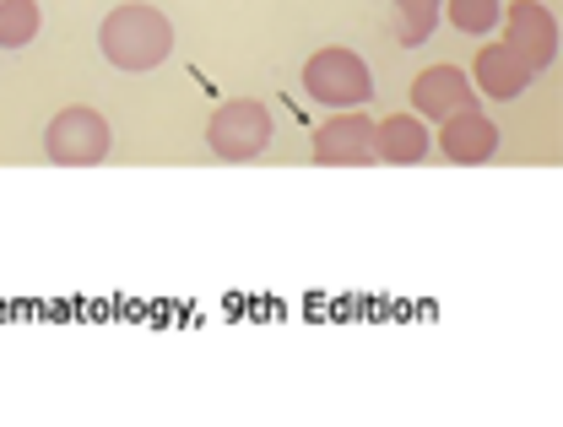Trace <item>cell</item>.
I'll return each mask as SVG.
<instances>
[{
	"instance_id": "cell-1",
	"label": "cell",
	"mask_w": 563,
	"mask_h": 427,
	"mask_svg": "<svg viewBox=\"0 0 563 427\" xmlns=\"http://www.w3.org/2000/svg\"><path fill=\"white\" fill-rule=\"evenodd\" d=\"M98 49H103V60L120 66V71H152V66L168 60V49H174V27H168V16H163L157 5L131 0V5H114V11L103 16V27H98Z\"/></svg>"
},
{
	"instance_id": "cell-2",
	"label": "cell",
	"mask_w": 563,
	"mask_h": 427,
	"mask_svg": "<svg viewBox=\"0 0 563 427\" xmlns=\"http://www.w3.org/2000/svg\"><path fill=\"white\" fill-rule=\"evenodd\" d=\"M207 142L222 162H250L272 146V109L261 98H233L207 120Z\"/></svg>"
},
{
	"instance_id": "cell-3",
	"label": "cell",
	"mask_w": 563,
	"mask_h": 427,
	"mask_svg": "<svg viewBox=\"0 0 563 427\" xmlns=\"http://www.w3.org/2000/svg\"><path fill=\"white\" fill-rule=\"evenodd\" d=\"M303 92H309L314 103L352 109V103H368V98H374V76H368V66H363L352 49L331 44V49H314V55H309V66H303Z\"/></svg>"
},
{
	"instance_id": "cell-4",
	"label": "cell",
	"mask_w": 563,
	"mask_h": 427,
	"mask_svg": "<svg viewBox=\"0 0 563 427\" xmlns=\"http://www.w3.org/2000/svg\"><path fill=\"white\" fill-rule=\"evenodd\" d=\"M49 162H60V168H92V162H103L109 157V146H114V131H109V120L98 114V109H87V103H76L66 114H55L49 120Z\"/></svg>"
},
{
	"instance_id": "cell-5",
	"label": "cell",
	"mask_w": 563,
	"mask_h": 427,
	"mask_svg": "<svg viewBox=\"0 0 563 427\" xmlns=\"http://www.w3.org/2000/svg\"><path fill=\"white\" fill-rule=\"evenodd\" d=\"M504 44L531 66V71H548L559 60V22L542 0H515L504 11Z\"/></svg>"
},
{
	"instance_id": "cell-6",
	"label": "cell",
	"mask_w": 563,
	"mask_h": 427,
	"mask_svg": "<svg viewBox=\"0 0 563 427\" xmlns=\"http://www.w3.org/2000/svg\"><path fill=\"white\" fill-rule=\"evenodd\" d=\"M412 109L422 120H450V114H466L477 109V87L461 66H428L412 76Z\"/></svg>"
},
{
	"instance_id": "cell-7",
	"label": "cell",
	"mask_w": 563,
	"mask_h": 427,
	"mask_svg": "<svg viewBox=\"0 0 563 427\" xmlns=\"http://www.w3.org/2000/svg\"><path fill=\"white\" fill-rule=\"evenodd\" d=\"M374 157V120L368 114H336L314 136V162L325 168H357Z\"/></svg>"
},
{
	"instance_id": "cell-8",
	"label": "cell",
	"mask_w": 563,
	"mask_h": 427,
	"mask_svg": "<svg viewBox=\"0 0 563 427\" xmlns=\"http://www.w3.org/2000/svg\"><path fill=\"white\" fill-rule=\"evenodd\" d=\"M439 146H444V157H450V162L477 168V162H488L493 151H498V125L483 120L477 109L450 114V120H439Z\"/></svg>"
},
{
	"instance_id": "cell-9",
	"label": "cell",
	"mask_w": 563,
	"mask_h": 427,
	"mask_svg": "<svg viewBox=\"0 0 563 427\" xmlns=\"http://www.w3.org/2000/svg\"><path fill=\"white\" fill-rule=\"evenodd\" d=\"M472 76H477V98H498V103H504V98H520L537 71H531L509 44H488V49H477Z\"/></svg>"
},
{
	"instance_id": "cell-10",
	"label": "cell",
	"mask_w": 563,
	"mask_h": 427,
	"mask_svg": "<svg viewBox=\"0 0 563 427\" xmlns=\"http://www.w3.org/2000/svg\"><path fill=\"white\" fill-rule=\"evenodd\" d=\"M374 157H385V162H422L428 157V131H422V120L412 114H390V120H379L374 125Z\"/></svg>"
},
{
	"instance_id": "cell-11",
	"label": "cell",
	"mask_w": 563,
	"mask_h": 427,
	"mask_svg": "<svg viewBox=\"0 0 563 427\" xmlns=\"http://www.w3.org/2000/svg\"><path fill=\"white\" fill-rule=\"evenodd\" d=\"M38 38V0H0V49H22Z\"/></svg>"
},
{
	"instance_id": "cell-12",
	"label": "cell",
	"mask_w": 563,
	"mask_h": 427,
	"mask_svg": "<svg viewBox=\"0 0 563 427\" xmlns=\"http://www.w3.org/2000/svg\"><path fill=\"white\" fill-rule=\"evenodd\" d=\"M396 5V16H401V44L412 49V44H428V33L439 27V11H444V0H390Z\"/></svg>"
},
{
	"instance_id": "cell-13",
	"label": "cell",
	"mask_w": 563,
	"mask_h": 427,
	"mask_svg": "<svg viewBox=\"0 0 563 427\" xmlns=\"http://www.w3.org/2000/svg\"><path fill=\"white\" fill-rule=\"evenodd\" d=\"M444 11H450V22L461 27V33H493L498 27V0H444Z\"/></svg>"
}]
</instances>
